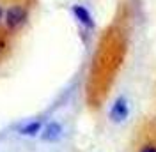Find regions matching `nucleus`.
<instances>
[{
	"mask_svg": "<svg viewBox=\"0 0 156 152\" xmlns=\"http://www.w3.org/2000/svg\"><path fill=\"white\" fill-rule=\"evenodd\" d=\"M136 4L119 0L112 18L99 30L83 83V99L89 112L103 110L124 74L133 50Z\"/></svg>",
	"mask_w": 156,
	"mask_h": 152,
	"instance_id": "obj_1",
	"label": "nucleus"
},
{
	"mask_svg": "<svg viewBox=\"0 0 156 152\" xmlns=\"http://www.w3.org/2000/svg\"><path fill=\"white\" fill-rule=\"evenodd\" d=\"M124 152H156V112L138 117L128 136Z\"/></svg>",
	"mask_w": 156,
	"mask_h": 152,
	"instance_id": "obj_2",
	"label": "nucleus"
},
{
	"mask_svg": "<svg viewBox=\"0 0 156 152\" xmlns=\"http://www.w3.org/2000/svg\"><path fill=\"white\" fill-rule=\"evenodd\" d=\"M34 0H9L4 12V29L11 36H18L30 19Z\"/></svg>",
	"mask_w": 156,
	"mask_h": 152,
	"instance_id": "obj_3",
	"label": "nucleus"
},
{
	"mask_svg": "<svg viewBox=\"0 0 156 152\" xmlns=\"http://www.w3.org/2000/svg\"><path fill=\"white\" fill-rule=\"evenodd\" d=\"M12 37L4 27H0V66L9 58V55L12 53Z\"/></svg>",
	"mask_w": 156,
	"mask_h": 152,
	"instance_id": "obj_4",
	"label": "nucleus"
},
{
	"mask_svg": "<svg viewBox=\"0 0 156 152\" xmlns=\"http://www.w3.org/2000/svg\"><path fill=\"white\" fill-rule=\"evenodd\" d=\"M73 12H75V16H76L83 25H87V27H92V21H90V14L87 12L85 7H82V5H75L73 7Z\"/></svg>",
	"mask_w": 156,
	"mask_h": 152,
	"instance_id": "obj_5",
	"label": "nucleus"
},
{
	"mask_svg": "<svg viewBox=\"0 0 156 152\" xmlns=\"http://www.w3.org/2000/svg\"><path fill=\"white\" fill-rule=\"evenodd\" d=\"M58 134H60V126L57 122H51L46 126V129L43 133V140H55Z\"/></svg>",
	"mask_w": 156,
	"mask_h": 152,
	"instance_id": "obj_6",
	"label": "nucleus"
},
{
	"mask_svg": "<svg viewBox=\"0 0 156 152\" xmlns=\"http://www.w3.org/2000/svg\"><path fill=\"white\" fill-rule=\"evenodd\" d=\"M39 129H41V122L39 120H34V122L27 124L25 127H21V133L23 134H36V133H39Z\"/></svg>",
	"mask_w": 156,
	"mask_h": 152,
	"instance_id": "obj_7",
	"label": "nucleus"
},
{
	"mask_svg": "<svg viewBox=\"0 0 156 152\" xmlns=\"http://www.w3.org/2000/svg\"><path fill=\"white\" fill-rule=\"evenodd\" d=\"M153 112H156V76L153 81Z\"/></svg>",
	"mask_w": 156,
	"mask_h": 152,
	"instance_id": "obj_8",
	"label": "nucleus"
},
{
	"mask_svg": "<svg viewBox=\"0 0 156 152\" xmlns=\"http://www.w3.org/2000/svg\"><path fill=\"white\" fill-rule=\"evenodd\" d=\"M4 12H5V7H4V4L0 2V27L4 25Z\"/></svg>",
	"mask_w": 156,
	"mask_h": 152,
	"instance_id": "obj_9",
	"label": "nucleus"
},
{
	"mask_svg": "<svg viewBox=\"0 0 156 152\" xmlns=\"http://www.w3.org/2000/svg\"><path fill=\"white\" fill-rule=\"evenodd\" d=\"M5 2H9V0H5Z\"/></svg>",
	"mask_w": 156,
	"mask_h": 152,
	"instance_id": "obj_10",
	"label": "nucleus"
}]
</instances>
